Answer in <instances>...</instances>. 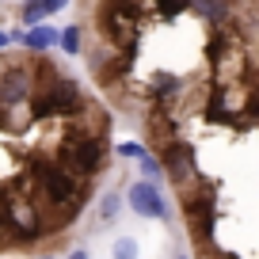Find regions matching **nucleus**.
I'll return each mask as SVG.
<instances>
[{"label":"nucleus","mask_w":259,"mask_h":259,"mask_svg":"<svg viewBox=\"0 0 259 259\" xmlns=\"http://www.w3.org/2000/svg\"><path fill=\"white\" fill-rule=\"evenodd\" d=\"M103 27L111 31L114 42H130L138 27V8L130 0H103Z\"/></svg>","instance_id":"nucleus-1"},{"label":"nucleus","mask_w":259,"mask_h":259,"mask_svg":"<svg viewBox=\"0 0 259 259\" xmlns=\"http://www.w3.org/2000/svg\"><path fill=\"white\" fill-rule=\"evenodd\" d=\"M126 198H130V206L138 210V218H153V221H164V218H168V202H164L160 187H153L149 179L134 183Z\"/></svg>","instance_id":"nucleus-2"},{"label":"nucleus","mask_w":259,"mask_h":259,"mask_svg":"<svg viewBox=\"0 0 259 259\" xmlns=\"http://www.w3.org/2000/svg\"><path fill=\"white\" fill-rule=\"evenodd\" d=\"M42 187H46V194L54 198V202H65V206H80V187H76L73 171L57 168V164H46L42 168Z\"/></svg>","instance_id":"nucleus-3"},{"label":"nucleus","mask_w":259,"mask_h":259,"mask_svg":"<svg viewBox=\"0 0 259 259\" xmlns=\"http://www.w3.org/2000/svg\"><path fill=\"white\" fill-rule=\"evenodd\" d=\"M99 160H103V149H99V141H73V145H65V153H61L65 171H76V176H84V171H96Z\"/></svg>","instance_id":"nucleus-4"},{"label":"nucleus","mask_w":259,"mask_h":259,"mask_svg":"<svg viewBox=\"0 0 259 259\" xmlns=\"http://www.w3.org/2000/svg\"><path fill=\"white\" fill-rule=\"evenodd\" d=\"M191 149L187 145H164V164L160 168L168 171V176H176V179H183L187 171H191Z\"/></svg>","instance_id":"nucleus-5"},{"label":"nucleus","mask_w":259,"mask_h":259,"mask_svg":"<svg viewBox=\"0 0 259 259\" xmlns=\"http://www.w3.org/2000/svg\"><path fill=\"white\" fill-rule=\"evenodd\" d=\"M46 107H50V111H76V107H80V92H76V84L61 80L54 92H46Z\"/></svg>","instance_id":"nucleus-6"},{"label":"nucleus","mask_w":259,"mask_h":259,"mask_svg":"<svg viewBox=\"0 0 259 259\" xmlns=\"http://www.w3.org/2000/svg\"><path fill=\"white\" fill-rule=\"evenodd\" d=\"M19 42L27 50H50V46H57V31L50 23H34L27 34H19Z\"/></svg>","instance_id":"nucleus-7"},{"label":"nucleus","mask_w":259,"mask_h":259,"mask_svg":"<svg viewBox=\"0 0 259 259\" xmlns=\"http://www.w3.org/2000/svg\"><path fill=\"white\" fill-rule=\"evenodd\" d=\"M0 99H4V103L27 99V73H16V69H12V73L4 76V84H0Z\"/></svg>","instance_id":"nucleus-8"},{"label":"nucleus","mask_w":259,"mask_h":259,"mask_svg":"<svg viewBox=\"0 0 259 259\" xmlns=\"http://www.w3.org/2000/svg\"><path fill=\"white\" fill-rule=\"evenodd\" d=\"M194 8H198V16H206V19H225L229 16V4L225 0H191Z\"/></svg>","instance_id":"nucleus-9"},{"label":"nucleus","mask_w":259,"mask_h":259,"mask_svg":"<svg viewBox=\"0 0 259 259\" xmlns=\"http://www.w3.org/2000/svg\"><path fill=\"white\" fill-rule=\"evenodd\" d=\"M57 46H61L65 54H80V27H65V31H57Z\"/></svg>","instance_id":"nucleus-10"},{"label":"nucleus","mask_w":259,"mask_h":259,"mask_svg":"<svg viewBox=\"0 0 259 259\" xmlns=\"http://www.w3.org/2000/svg\"><path fill=\"white\" fill-rule=\"evenodd\" d=\"M42 16H50L42 0H31V4L23 8V23H31V27H34V23H42Z\"/></svg>","instance_id":"nucleus-11"},{"label":"nucleus","mask_w":259,"mask_h":259,"mask_svg":"<svg viewBox=\"0 0 259 259\" xmlns=\"http://www.w3.org/2000/svg\"><path fill=\"white\" fill-rule=\"evenodd\" d=\"M138 240H130V236H122L118 244H114V259H138Z\"/></svg>","instance_id":"nucleus-12"},{"label":"nucleus","mask_w":259,"mask_h":259,"mask_svg":"<svg viewBox=\"0 0 259 259\" xmlns=\"http://www.w3.org/2000/svg\"><path fill=\"white\" fill-rule=\"evenodd\" d=\"M118 153H122V156H130V160H141V156H145V145H138V141H122Z\"/></svg>","instance_id":"nucleus-13"},{"label":"nucleus","mask_w":259,"mask_h":259,"mask_svg":"<svg viewBox=\"0 0 259 259\" xmlns=\"http://www.w3.org/2000/svg\"><path fill=\"white\" fill-rule=\"evenodd\" d=\"M183 8H191V0H160V12H164V16H179Z\"/></svg>","instance_id":"nucleus-14"},{"label":"nucleus","mask_w":259,"mask_h":259,"mask_svg":"<svg viewBox=\"0 0 259 259\" xmlns=\"http://www.w3.org/2000/svg\"><path fill=\"white\" fill-rule=\"evenodd\" d=\"M99 210H103V218L111 221L114 213H118V194H107V198H103V206H99Z\"/></svg>","instance_id":"nucleus-15"},{"label":"nucleus","mask_w":259,"mask_h":259,"mask_svg":"<svg viewBox=\"0 0 259 259\" xmlns=\"http://www.w3.org/2000/svg\"><path fill=\"white\" fill-rule=\"evenodd\" d=\"M138 164H141V168H145V176H160V164H156V160H153V156H149V153L141 156Z\"/></svg>","instance_id":"nucleus-16"},{"label":"nucleus","mask_w":259,"mask_h":259,"mask_svg":"<svg viewBox=\"0 0 259 259\" xmlns=\"http://www.w3.org/2000/svg\"><path fill=\"white\" fill-rule=\"evenodd\" d=\"M46 4V12H61V8H69V0H42Z\"/></svg>","instance_id":"nucleus-17"},{"label":"nucleus","mask_w":259,"mask_h":259,"mask_svg":"<svg viewBox=\"0 0 259 259\" xmlns=\"http://www.w3.org/2000/svg\"><path fill=\"white\" fill-rule=\"evenodd\" d=\"M8 42H12V34H8V31H0V50L8 46Z\"/></svg>","instance_id":"nucleus-18"},{"label":"nucleus","mask_w":259,"mask_h":259,"mask_svg":"<svg viewBox=\"0 0 259 259\" xmlns=\"http://www.w3.org/2000/svg\"><path fill=\"white\" fill-rule=\"evenodd\" d=\"M69 259H88V251H84V248H76V251H73Z\"/></svg>","instance_id":"nucleus-19"},{"label":"nucleus","mask_w":259,"mask_h":259,"mask_svg":"<svg viewBox=\"0 0 259 259\" xmlns=\"http://www.w3.org/2000/svg\"><path fill=\"white\" fill-rule=\"evenodd\" d=\"M229 259H233V255H229Z\"/></svg>","instance_id":"nucleus-20"},{"label":"nucleus","mask_w":259,"mask_h":259,"mask_svg":"<svg viewBox=\"0 0 259 259\" xmlns=\"http://www.w3.org/2000/svg\"><path fill=\"white\" fill-rule=\"evenodd\" d=\"M46 259H50V255H46Z\"/></svg>","instance_id":"nucleus-21"}]
</instances>
